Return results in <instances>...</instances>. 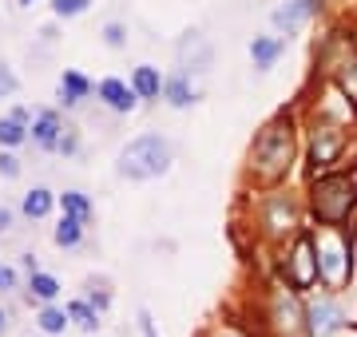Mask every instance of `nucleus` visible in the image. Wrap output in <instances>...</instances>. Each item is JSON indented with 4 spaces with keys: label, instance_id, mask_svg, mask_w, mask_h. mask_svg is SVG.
I'll return each instance as SVG.
<instances>
[{
    "label": "nucleus",
    "instance_id": "nucleus-1",
    "mask_svg": "<svg viewBox=\"0 0 357 337\" xmlns=\"http://www.w3.org/2000/svg\"><path fill=\"white\" fill-rule=\"evenodd\" d=\"M167 167H171V143L159 139V135H139L119 151V175L123 179L147 182L167 175Z\"/></svg>",
    "mask_w": 357,
    "mask_h": 337
},
{
    "label": "nucleus",
    "instance_id": "nucleus-2",
    "mask_svg": "<svg viewBox=\"0 0 357 337\" xmlns=\"http://www.w3.org/2000/svg\"><path fill=\"white\" fill-rule=\"evenodd\" d=\"M290 159H294V135H290V123H270L255 143V171L262 179H282L290 171Z\"/></svg>",
    "mask_w": 357,
    "mask_h": 337
},
{
    "label": "nucleus",
    "instance_id": "nucleus-3",
    "mask_svg": "<svg viewBox=\"0 0 357 337\" xmlns=\"http://www.w3.org/2000/svg\"><path fill=\"white\" fill-rule=\"evenodd\" d=\"M357 203V182L345 179V175H326V179L314 182V214H318L321 222H330V226H337V222L349 219V210H354Z\"/></svg>",
    "mask_w": 357,
    "mask_h": 337
},
{
    "label": "nucleus",
    "instance_id": "nucleus-4",
    "mask_svg": "<svg viewBox=\"0 0 357 337\" xmlns=\"http://www.w3.org/2000/svg\"><path fill=\"white\" fill-rule=\"evenodd\" d=\"M314 250H318V270L321 278L337 290V285H345V278H349V242H345L337 230H321L318 242H314Z\"/></svg>",
    "mask_w": 357,
    "mask_h": 337
},
{
    "label": "nucleus",
    "instance_id": "nucleus-5",
    "mask_svg": "<svg viewBox=\"0 0 357 337\" xmlns=\"http://www.w3.org/2000/svg\"><path fill=\"white\" fill-rule=\"evenodd\" d=\"M290 278H294V285H314V278H318V250H314V238L310 234H302L298 246H294Z\"/></svg>",
    "mask_w": 357,
    "mask_h": 337
},
{
    "label": "nucleus",
    "instance_id": "nucleus-6",
    "mask_svg": "<svg viewBox=\"0 0 357 337\" xmlns=\"http://www.w3.org/2000/svg\"><path fill=\"white\" fill-rule=\"evenodd\" d=\"M345 147V135L337 127H330V123H321V127H314V167H330L333 159L342 155Z\"/></svg>",
    "mask_w": 357,
    "mask_h": 337
},
{
    "label": "nucleus",
    "instance_id": "nucleus-7",
    "mask_svg": "<svg viewBox=\"0 0 357 337\" xmlns=\"http://www.w3.org/2000/svg\"><path fill=\"white\" fill-rule=\"evenodd\" d=\"M96 95H100L103 104L112 107V111H119V116H128V111H135V104H139V95H135V88H131V84H123V79H100V88H96Z\"/></svg>",
    "mask_w": 357,
    "mask_h": 337
},
{
    "label": "nucleus",
    "instance_id": "nucleus-8",
    "mask_svg": "<svg viewBox=\"0 0 357 337\" xmlns=\"http://www.w3.org/2000/svg\"><path fill=\"white\" fill-rule=\"evenodd\" d=\"M342 325H345V318L333 301H314L310 306V334L314 337H333Z\"/></svg>",
    "mask_w": 357,
    "mask_h": 337
},
{
    "label": "nucleus",
    "instance_id": "nucleus-9",
    "mask_svg": "<svg viewBox=\"0 0 357 337\" xmlns=\"http://www.w3.org/2000/svg\"><path fill=\"white\" fill-rule=\"evenodd\" d=\"M314 8H318V0H290V4L274 8V28L294 32V28H302L310 16H314Z\"/></svg>",
    "mask_w": 357,
    "mask_h": 337
},
{
    "label": "nucleus",
    "instance_id": "nucleus-10",
    "mask_svg": "<svg viewBox=\"0 0 357 337\" xmlns=\"http://www.w3.org/2000/svg\"><path fill=\"white\" fill-rule=\"evenodd\" d=\"M60 135H64V123H60V116H56V111H40L36 123H32V139H36V147H44V151H56V147H60Z\"/></svg>",
    "mask_w": 357,
    "mask_h": 337
},
{
    "label": "nucleus",
    "instance_id": "nucleus-11",
    "mask_svg": "<svg viewBox=\"0 0 357 337\" xmlns=\"http://www.w3.org/2000/svg\"><path fill=\"white\" fill-rule=\"evenodd\" d=\"M131 88H135L139 100H159V95H163V76H159V68L139 64L135 68V76H131Z\"/></svg>",
    "mask_w": 357,
    "mask_h": 337
},
{
    "label": "nucleus",
    "instance_id": "nucleus-12",
    "mask_svg": "<svg viewBox=\"0 0 357 337\" xmlns=\"http://www.w3.org/2000/svg\"><path fill=\"white\" fill-rule=\"evenodd\" d=\"M88 95H91L88 76H79V72H64V76H60V104L64 107H76L79 100H88Z\"/></svg>",
    "mask_w": 357,
    "mask_h": 337
},
{
    "label": "nucleus",
    "instance_id": "nucleus-13",
    "mask_svg": "<svg viewBox=\"0 0 357 337\" xmlns=\"http://www.w3.org/2000/svg\"><path fill=\"white\" fill-rule=\"evenodd\" d=\"M52 207H56V195H52L48 187H32L24 195V203H20V210H24L28 219H48Z\"/></svg>",
    "mask_w": 357,
    "mask_h": 337
},
{
    "label": "nucleus",
    "instance_id": "nucleus-14",
    "mask_svg": "<svg viewBox=\"0 0 357 337\" xmlns=\"http://www.w3.org/2000/svg\"><path fill=\"white\" fill-rule=\"evenodd\" d=\"M286 52V40L282 36H258L250 44V56H255V68H270L278 56Z\"/></svg>",
    "mask_w": 357,
    "mask_h": 337
},
{
    "label": "nucleus",
    "instance_id": "nucleus-15",
    "mask_svg": "<svg viewBox=\"0 0 357 337\" xmlns=\"http://www.w3.org/2000/svg\"><path fill=\"white\" fill-rule=\"evenodd\" d=\"M266 226H270V234L294 230V207H290V198H270V207H266Z\"/></svg>",
    "mask_w": 357,
    "mask_h": 337
},
{
    "label": "nucleus",
    "instance_id": "nucleus-16",
    "mask_svg": "<svg viewBox=\"0 0 357 337\" xmlns=\"http://www.w3.org/2000/svg\"><path fill=\"white\" fill-rule=\"evenodd\" d=\"M163 95H167V104H171V107H191L195 104V88L187 84L183 72L171 76V79H163Z\"/></svg>",
    "mask_w": 357,
    "mask_h": 337
},
{
    "label": "nucleus",
    "instance_id": "nucleus-17",
    "mask_svg": "<svg viewBox=\"0 0 357 337\" xmlns=\"http://www.w3.org/2000/svg\"><path fill=\"white\" fill-rule=\"evenodd\" d=\"M68 322H76L84 334H96L100 329V310H91V301H68Z\"/></svg>",
    "mask_w": 357,
    "mask_h": 337
},
{
    "label": "nucleus",
    "instance_id": "nucleus-18",
    "mask_svg": "<svg viewBox=\"0 0 357 337\" xmlns=\"http://www.w3.org/2000/svg\"><path fill=\"white\" fill-rule=\"evenodd\" d=\"M52 238H56V246H64V250L79 246V238H84V219H76V214H64Z\"/></svg>",
    "mask_w": 357,
    "mask_h": 337
},
{
    "label": "nucleus",
    "instance_id": "nucleus-19",
    "mask_svg": "<svg viewBox=\"0 0 357 337\" xmlns=\"http://www.w3.org/2000/svg\"><path fill=\"white\" fill-rule=\"evenodd\" d=\"M28 290H32V298L36 301H56L60 298V282H56L52 274H44V270L28 274Z\"/></svg>",
    "mask_w": 357,
    "mask_h": 337
},
{
    "label": "nucleus",
    "instance_id": "nucleus-20",
    "mask_svg": "<svg viewBox=\"0 0 357 337\" xmlns=\"http://www.w3.org/2000/svg\"><path fill=\"white\" fill-rule=\"evenodd\" d=\"M298 318H302V313H298V301L278 298V329L286 337H298Z\"/></svg>",
    "mask_w": 357,
    "mask_h": 337
},
{
    "label": "nucleus",
    "instance_id": "nucleus-21",
    "mask_svg": "<svg viewBox=\"0 0 357 337\" xmlns=\"http://www.w3.org/2000/svg\"><path fill=\"white\" fill-rule=\"evenodd\" d=\"M24 139H28V127H24L16 116L0 119V143H4V147H20Z\"/></svg>",
    "mask_w": 357,
    "mask_h": 337
},
{
    "label": "nucleus",
    "instance_id": "nucleus-22",
    "mask_svg": "<svg viewBox=\"0 0 357 337\" xmlns=\"http://www.w3.org/2000/svg\"><path fill=\"white\" fill-rule=\"evenodd\" d=\"M36 322H40V329H44V334H64V329H68V310H56V306H44Z\"/></svg>",
    "mask_w": 357,
    "mask_h": 337
},
{
    "label": "nucleus",
    "instance_id": "nucleus-23",
    "mask_svg": "<svg viewBox=\"0 0 357 337\" xmlns=\"http://www.w3.org/2000/svg\"><path fill=\"white\" fill-rule=\"evenodd\" d=\"M60 203H64V214H76V219H84V222L91 219V203L79 195V191H64V195H60Z\"/></svg>",
    "mask_w": 357,
    "mask_h": 337
},
{
    "label": "nucleus",
    "instance_id": "nucleus-24",
    "mask_svg": "<svg viewBox=\"0 0 357 337\" xmlns=\"http://www.w3.org/2000/svg\"><path fill=\"white\" fill-rule=\"evenodd\" d=\"M88 4H91V0H56V4H52V13L64 16V20H72V16H84V13H88Z\"/></svg>",
    "mask_w": 357,
    "mask_h": 337
},
{
    "label": "nucleus",
    "instance_id": "nucleus-25",
    "mask_svg": "<svg viewBox=\"0 0 357 337\" xmlns=\"http://www.w3.org/2000/svg\"><path fill=\"white\" fill-rule=\"evenodd\" d=\"M103 44H107V48H123V44H128V28L123 24H107L103 28Z\"/></svg>",
    "mask_w": 357,
    "mask_h": 337
},
{
    "label": "nucleus",
    "instance_id": "nucleus-26",
    "mask_svg": "<svg viewBox=\"0 0 357 337\" xmlns=\"http://www.w3.org/2000/svg\"><path fill=\"white\" fill-rule=\"evenodd\" d=\"M342 84H345V91L349 95H357V56L345 64V72H342Z\"/></svg>",
    "mask_w": 357,
    "mask_h": 337
},
{
    "label": "nucleus",
    "instance_id": "nucleus-27",
    "mask_svg": "<svg viewBox=\"0 0 357 337\" xmlns=\"http://www.w3.org/2000/svg\"><path fill=\"white\" fill-rule=\"evenodd\" d=\"M8 290H16V270L0 262V294H8Z\"/></svg>",
    "mask_w": 357,
    "mask_h": 337
},
{
    "label": "nucleus",
    "instance_id": "nucleus-28",
    "mask_svg": "<svg viewBox=\"0 0 357 337\" xmlns=\"http://www.w3.org/2000/svg\"><path fill=\"white\" fill-rule=\"evenodd\" d=\"M0 175H4V179H16V175H20V163H16V155H0Z\"/></svg>",
    "mask_w": 357,
    "mask_h": 337
},
{
    "label": "nucleus",
    "instance_id": "nucleus-29",
    "mask_svg": "<svg viewBox=\"0 0 357 337\" xmlns=\"http://www.w3.org/2000/svg\"><path fill=\"white\" fill-rule=\"evenodd\" d=\"M13 91H16V76L0 64V95H13Z\"/></svg>",
    "mask_w": 357,
    "mask_h": 337
},
{
    "label": "nucleus",
    "instance_id": "nucleus-30",
    "mask_svg": "<svg viewBox=\"0 0 357 337\" xmlns=\"http://www.w3.org/2000/svg\"><path fill=\"white\" fill-rule=\"evenodd\" d=\"M139 329H143V337H159V334H155V325H151V313H147V310H139Z\"/></svg>",
    "mask_w": 357,
    "mask_h": 337
},
{
    "label": "nucleus",
    "instance_id": "nucleus-31",
    "mask_svg": "<svg viewBox=\"0 0 357 337\" xmlns=\"http://www.w3.org/2000/svg\"><path fill=\"white\" fill-rule=\"evenodd\" d=\"M8 230H13V210L0 207V234H8Z\"/></svg>",
    "mask_w": 357,
    "mask_h": 337
},
{
    "label": "nucleus",
    "instance_id": "nucleus-32",
    "mask_svg": "<svg viewBox=\"0 0 357 337\" xmlns=\"http://www.w3.org/2000/svg\"><path fill=\"white\" fill-rule=\"evenodd\" d=\"M4 329H8V313L0 310V337H4Z\"/></svg>",
    "mask_w": 357,
    "mask_h": 337
},
{
    "label": "nucleus",
    "instance_id": "nucleus-33",
    "mask_svg": "<svg viewBox=\"0 0 357 337\" xmlns=\"http://www.w3.org/2000/svg\"><path fill=\"white\" fill-rule=\"evenodd\" d=\"M20 4H24V8H28V4H32V0H20Z\"/></svg>",
    "mask_w": 357,
    "mask_h": 337
},
{
    "label": "nucleus",
    "instance_id": "nucleus-34",
    "mask_svg": "<svg viewBox=\"0 0 357 337\" xmlns=\"http://www.w3.org/2000/svg\"><path fill=\"white\" fill-rule=\"evenodd\" d=\"M222 337H238V334H222Z\"/></svg>",
    "mask_w": 357,
    "mask_h": 337
}]
</instances>
